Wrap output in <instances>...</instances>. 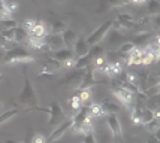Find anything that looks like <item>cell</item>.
<instances>
[{"instance_id":"cell-1","label":"cell","mask_w":160,"mask_h":143,"mask_svg":"<svg viewBox=\"0 0 160 143\" xmlns=\"http://www.w3.org/2000/svg\"><path fill=\"white\" fill-rule=\"evenodd\" d=\"M33 61H35V57L21 45H15L9 51H5V57H3V63L8 64V66L21 64V63H33Z\"/></svg>"},{"instance_id":"cell-2","label":"cell","mask_w":160,"mask_h":143,"mask_svg":"<svg viewBox=\"0 0 160 143\" xmlns=\"http://www.w3.org/2000/svg\"><path fill=\"white\" fill-rule=\"evenodd\" d=\"M22 76H24V85H22V89L20 93V103L24 104V106H28V107H39V100H38V94H36V89L33 87V83L30 81V78L27 76L26 72H22Z\"/></svg>"},{"instance_id":"cell-3","label":"cell","mask_w":160,"mask_h":143,"mask_svg":"<svg viewBox=\"0 0 160 143\" xmlns=\"http://www.w3.org/2000/svg\"><path fill=\"white\" fill-rule=\"evenodd\" d=\"M112 24H114V21L112 20H108L105 21V22H102L100 26H99L93 33H90V36L85 39L87 41V43H88V46H93V45H99V42L103 41L105 36L109 33L112 30Z\"/></svg>"},{"instance_id":"cell-4","label":"cell","mask_w":160,"mask_h":143,"mask_svg":"<svg viewBox=\"0 0 160 143\" xmlns=\"http://www.w3.org/2000/svg\"><path fill=\"white\" fill-rule=\"evenodd\" d=\"M112 94L115 95V98L123 106H126V107H130L133 103H135L136 95H138V94H135L132 89L127 88V87H112Z\"/></svg>"},{"instance_id":"cell-5","label":"cell","mask_w":160,"mask_h":143,"mask_svg":"<svg viewBox=\"0 0 160 143\" xmlns=\"http://www.w3.org/2000/svg\"><path fill=\"white\" fill-rule=\"evenodd\" d=\"M48 125L49 127H54V125H58L60 122H63L68 115L64 113V110H63L62 104L58 102H52L51 104L48 106Z\"/></svg>"},{"instance_id":"cell-6","label":"cell","mask_w":160,"mask_h":143,"mask_svg":"<svg viewBox=\"0 0 160 143\" xmlns=\"http://www.w3.org/2000/svg\"><path fill=\"white\" fill-rule=\"evenodd\" d=\"M72 124H73V118H66L63 122H60L57 125L54 131H51L49 137L47 139V143H54V142H57V140H60V139L64 136V133L72 128Z\"/></svg>"},{"instance_id":"cell-7","label":"cell","mask_w":160,"mask_h":143,"mask_svg":"<svg viewBox=\"0 0 160 143\" xmlns=\"http://www.w3.org/2000/svg\"><path fill=\"white\" fill-rule=\"evenodd\" d=\"M106 124H108V128L111 131V136L115 139H121L123 137V131H121V124L117 113H108L106 115Z\"/></svg>"},{"instance_id":"cell-8","label":"cell","mask_w":160,"mask_h":143,"mask_svg":"<svg viewBox=\"0 0 160 143\" xmlns=\"http://www.w3.org/2000/svg\"><path fill=\"white\" fill-rule=\"evenodd\" d=\"M73 70H75V72H70L69 75L60 82V85H66V87H69V88H78V87H79L85 69H84V70H77V69H73Z\"/></svg>"},{"instance_id":"cell-9","label":"cell","mask_w":160,"mask_h":143,"mask_svg":"<svg viewBox=\"0 0 160 143\" xmlns=\"http://www.w3.org/2000/svg\"><path fill=\"white\" fill-rule=\"evenodd\" d=\"M96 83V78H94V69L87 67L84 72V76L81 79V83L77 89H91V87H94Z\"/></svg>"},{"instance_id":"cell-10","label":"cell","mask_w":160,"mask_h":143,"mask_svg":"<svg viewBox=\"0 0 160 143\" xmlns=\"http://www.w3.org/2000/svg\"><path fill=\"white\" fill-rule=\"evenodd\" d=\"M48 34H49V30L47 27V24L43 21H36V26L28 33V36L30 37H38V39H47Z\"/></svg>"},{"instance_id":"cell-11","label":"cell","mask_w":160,"mask_h":143,"mask_svg":"<svg viewBox=\"0 0 160 143\" xmlns=\"http://www.w3.org/2000/svg\"><path fill=\"white\" fill-rule=\"evenodd\" d=\"M62 61H58V60H56V58H48L47 61L43 63V67H42V73H48V75L54 76L62 69Z\"/></svg>"},{"instance_id":"cell-12","label":"cell","mask_w":160,"mask_h":143,"mask_svg":"<svg viewBox=\"0 0 160 143\" xmlns=\"http://www.w3.org/2000/svg\"><path fill=\"white\" fill-rule=\"evenodd\" d=\"M45 42H47V43H48V46L51 48V52H52V51H57V49H62V48H64V42H63L62 34L49 33L48 36H47Z\"/></svg>"},{"instance_id":"cell-13","label":"cell","mask_w":160,"mask_h":143,"mask_svg":"<svg viewBox=\"0 0 160 143\" xmlns=\"http://www.w3.org/2000/svg\"><path fill=\"white\" fill-rule=\"evenodd\" d=\"M51 57L63 63V61H66V60H69V58H73L75 54H73V49H70V48H62V49L52 51V52H51Z\"/></svg>"},{"instance_id":"cell-14","label":"cell","mask_w":160,"mask_h":143,"mask_svg":"<svg viewBox=\"0 0 160 143\" xmlns=\"http://www.w3.org/2000/svg\"><path fill=\"white\" fill-rule=\"evenodd\" d=\"M72 131L75 133V134H87V133H90L93 131V121H85V122H81V124H72Z\"/></svg>"},{"instance_id":"cell-15","label":"cell","mask_w":160,"mask_h":143,"mask_svg":"<svg viewBox=\"0 0 160 143\" xmlns=\"http://www.w3.org/2000/svg\"><path fill=\"white\" fill-rule=\"evenodd\" d=\"M88 51H90V46H88L87 41L84 37H78L77 43L73 46V54L77 55V57H82V55L88 54Z\"/></svg>"},{"instance_id":"cell-16","label":"cell","mask_w":160,"mask_h":143,"mask_svg":"<svg viewBox=\"0 0 160 143\" xmlns=\"http://www.w3.org/2000/svg\"><path fill=\"white\" fill-rule=\"evenodd\" d=\"M62 37H63V42H64V48H70V49H73V46H75V43H77V41H78L77 33H75L73 30L68 28V30L62 34Z\"/></svg>"},{"instance_id":"cell-17","label":"cell","mask_w":160,"mask_h":143,"mask_svg":"<svg viewBox=\"0 0 160 143\" xmlns=\"http://www.w3.org/2000/svg\"><path fill=\"white\" fill-rule=\"evenodd\" d=\"M100 104L103 106V109H105V112H106V115L108 113H118L120 112V104L118 103H115V102H111V100H103V102H100Z\"/></svg>"},{"instance_id":"cell-18","label":"cell","mask_w":160,"mask_h":143,"mask_svg":"<svg viewBox=\"0 0 160 143\" xmlns=\"http://www.w3.org/2000/svg\"><path fill=\"white\" fill-rule=\"evenodd\" d=\"M91 63H93V58L90 57V54H85V55H82V57H78L77 58L75 69H77V70H84V69L90 67Z\"/></svg>"},{"instance_id":"cell-19","label":"cell","mask_w":160,"mask_h":143,"mask_svg":"<svg viewBox=\"0 0 160 143\" xmlns=\"http://www.w3.org/2000/svg\"><path fill=\"white\" fill-rule=\"evenodd\" d=\"M153 119H156L154 110L150 109V107H142V112H141V125H147V124L151 122Z\"/></svg>"},{"instance_id":"cell-20","label":"cell","mask_w":160,"mask_h":143,"mask_svg":"<svg viewBox=\"0 0 160 143\" xmlns=\"http://www.w3.org/2000/svg\"><path fill=\"white\" fill-rule=\"evenodd\" d=\"M145 48L153 54L154 61H160V43L157 42V39L153 42H148L145 45Z\"/></svg>"},{"instance_id":"cell-21","label":"cell","mask_w":160,"mask_h":143,"mask_svg":"<svg viewBox=\"0 0 160 143\" xmlns=\"http://www.w3.org/2000/svg\"><path fill=\"white\" fill-rule=\"evenodd\" d=\"M147 12L151 17L160 15V0H148L147 2Z\"/></svg>"},{"instance_id":"cell-22","label":"cell","mask_w":160,"mask_h":143,"mask_svg":"<svg viewBox=\"0 0 160 143\" xmlns=\"http://www.w3.org/2000/svg\"><path fill=\"white\" fill-rule=\"evenodd\" d=\"M88 109H90V113L93 118H98V116H106V112H105L103 106L100 104V103H91L90 106H88Z\"/></svg>"},{"instance_id":"cell-23","label":"cell","mask_w":160,"mask_h":143,"mask_svg":"<svg viewBox=\"0 0 160 143\" xmlns=\"http://www.w3.org/2000/svg\"><path fill=\"white\" fill-rule=\"evenodd\" d=\"M15 28H2V30H0V37L8 42L17 43V42H15Z\"/></svg>"},{"instance_id":"cell-24","label":"cell","mask_w":160,"mask_h":143,"mask_svg":"<svg viewBox=\"0 0 160 143\" xmlns=\"http://www.w3.org/2000/svg\"><path fill=\"white\" fill-rule=\"evenodd\" d=\"M82 106H84V103L81 102V98H79V95L78 94L72 95V97L69 98V107L73 110L75 113H77L79 109H82Z\"/></svg>"},{"instance_id":"cell-25","label":"cell","mask_w":160,"mask_h":143,"mask_svg":"<svg viewBox=\"0 0 160 143\" xmlns=\"http://www.w3.org/2000/svg\"><path fill=\"white\" fill-rule=\"evenodd\" d=\"M141 112H142V106L141 104H135L130 113V119L135 125H141Z\"/></svg>"},{"instance_id":"cell-26","label":"cell","mask_w":160,"mask_h":143,"mask_svg":"<svg viewBox=\"0 0 160 143\" xmlns=\"http://www.w3.org/2000/svg\"><path fill=\"white\" fill-rule=\"evenodd\" d=\"M68 24H64L63 21H56L51 24V33L52 34H63L66 30H68Z\"/></svg>"},{"instance_id":"cell-27","label":"cell","mask_w":160,"mask_h":143,"mask_svg":"<svg viewBox=\"0 0 160 143\" xmlns=\"http://www.w3.org/2000/svg\"><path fill=\"white\" fill-rule=\"evenodd\" d=\"M27 39H28V33L21 26H18L15 28V42L17 43H24V42H27Z\"/></svg>"},{"instance_id":"cell-28","label":"cell","mask_w":160,"mask_h":143,"mask_svg":"<svg viewBox=\"0 0 160 143\" xmlns=\"http://www.w3.org/2000/svg\"><path fill=\"white\" fill-rule=\"evenodd\" d=\"M141 58H142V66H150V64L156 63L154 61L153 54H151L145 46H142V55H141Z\"/></svg>"},{"instance_id":"cell-29","label":"cell","mask_w":160,"mask_h":143,"mask_svg":"<svg viewBox=\"0 0 160 143\" xmlns=\"http://www.w3.org/2000/svg\"><path fill=\"white\" fill-rule=\"evenodd\" d=\"M88 54H90V57L93 58V60H94V58H98V57H103L105 49L100 46V45H93V46H90Z\"/></svg>"},{"instance_id":"cell-30","label":"cell","mask_w":160,"mask_h":143,"mask_svg":"<svg viewBox=\"0 0 160 143\" xmlns=\"http://www.w3.org/2000/svg\"><path fill=\"white\" fill-rule=\"evenodd\" d=\"M102 3H105L108 7H118V6L129 5L130 0H102Z\"/></svg>"},{"instance_id":"cell-31","label":"cell","mask_w":160,"mask_h":143,"mask_svg":"<svg viewBox=\"0 0 160 143\" xmlns=\"http://www.w3.org/2000/svg\"><path fill=\"white\" fill-rule=\"evenodd\" d=\"M11 18V12L6 7V0H0V21H5Z\"/></svg>"},{"instance_id":"cell-32","label":"cell","mask_w":160,"mask_h":143,"mask_svg":"<svg viewBox=\"0 0 160 143\" xmlns=\"http://www.w3.org/2000/svg\"><path fill=\"white\" fill-rule=\"evenodd\" d=\"M77 94L79 95V98H81V102L85 104V103L90 100V97H91V89H78L77 91Z\"/></svg>"},{"instance_id":"cell-33","label":"cell","mask_w":160,"mask_h":143,"mask_svg":"<svg viewBox=\"0 0 160 143\" xmlns=\"http://www.w3.org/2000/svg\"><path fill=\"white\" fill-rule=\"evenodd\" d=\"M145 127H147V130H148L151 134H156V133L159 131V128H160V121L159 119H153L150 124H147Z\"/></svg>"},{"instance_id":"cell-34","label":"cell","mask_w":160,"mask_h":143,"mask_svg":"<svg viewBox=\"0 0 160 143\" xmlns=\"http://www.w3.org/2000/svg\"><path fill=\"white\" fill-rule=\"evenodd\" d=\"M36 26V20H32V18H28V20H24L22 22H21V27L24 28L27 33H30L32 30H33V27Z\"/></svg>"},{"instance_id":"cell-35","label":"cell","mask_w":160,"mask_h":143,"mask_svg":"<svg viewBox=\"0 0 160 143\" xmlns=\"http://www.w3.org/2000/svg\"><path fill=\"white\" fill-rule=\"evenodd\" d=\"M0 27L3 28H15L18 27V22L12 18H9V20H5V21H0Z\"/></svg>"},{"instance_id":"cell-36","label":"cell","mask_w":160,"mask_h":143,"mask_svg":"<svg viewBox=\"0 0 160 143\" xmlns=\"http://www.w3.org/2000/svg\"><path fill=\"white\" fill-rule=\"evenodd\" d=\"M82 143H98V139H96V136H94V133L90 131V133L84 134L82 136Z\"/></svg>"},{"instance_id":"cell-37","label":"cell","mask_w":160,"mask_h":143,"mask_svg":"<svg viewBox=\"0 0 160 143\" xmlns=\"http://www.w3.org/2000/svg\"><path fill=\"white\" fill-rule=\"evenodd\" d=\"M6 7H8V11L11 12V15H12L14 12H17V9H18V3H17L15 0H6Z\"/></svg>"},{"instance_id":"cell-38","label":"cell","mask_w":160,"mask_h":143,"mask_svg":"<svg viewBox=\"0 0 160 143\" xmlns=\"http://www.w3.org/2000/svg\"><path fill=\"white\" fill-rule=\"evenodd\" d=\"M75 64H77V58L73 57V58H69V60H66V61L62 63V66L64 69H68V70H70V69H75Z\"/></svg>"},{"instance_id":"cell-39","label":"cell","mask_w":160,"mask_h":143,"mask_svg":"<svg viewBox=\"0 0 160 143\" xmlns=\"http://www.w3.org/2000/svg\"><path fill=\"white\" fill-rule=\"evenodd\" d=\"M30 143H47V139L43 137V134H39V133H36L35 136L32 137Z\"/></svg>"},{"instance_id":"cell-40","label":"cell","mask_w":160,"mask_h":143,"mask_svg":"<svg viewBox=\"0 0 160 143\" xmlns=\"http://www.w3.org/2000/svg\"><path fill=\"white\" fill-rule=\"evenodd\" d=\"M148 143H159V140H157L156 134H151V137L148 139Z\"/></svg>"},{"instance_id":"cell-41","label":"cell","mask_w":160,"mask_h":143,"mask_svg":"<svg viewBox=\"0 0 160 143\" xmlns=\"http://www.w3.org/2000/svg\"><path fill=\"white\" fill-rule=\"evenodd\" d=\"M145 2H148V0H130V3H133V5H142Z\"/></svg>"},{"instance_id":"cell-42","label":"cell","mask_w":160,"mask_h":143,"mask_svg":"<svg viewBox=\"0 0 160 143\" xmlns=\"http://www.w3.org/2000/svg\"><path fill=\"white\" fill-rule=\"evenodd\" d=\"M154 22H156V26H159V27H160V15H157V17H156Z\"/></svg>"},{"instance_id":"cell-43","label":"cell","mask_w":160,"mask_h":143,"mask_svg":"<svg viewBox=\"0 0 160 143\" xmlns=\"http://www.w3.org/2000/svg\"><path fill=\"white\" fill-rule=\"evenodd\" d=\"M3 57H5V52H3V49H0V60H3Z\"/></svg>"},{"instance_id":"cell-44","label":"cell","mask_w":160,"mask_h":143,"mask_svg":"<svg viewBox=\"0 0 160 143\" xmlns=\"http://www.w3.org/2000/svg\"><path fill=\"white\" fill-rule=\"evenodd\" d=\"M156 137H157V140H159V143H160V128H159V131L156 133Z\"/></svg>"},{"instance_id":"cell-45","label":"cell","mask_w":160,"mask_h":143,"mask_svg":"<svg viewBox=\"0 0 160 143\" xmlns=\"http://www.w3.org/2000/svg\"><path fill=\"white\" fill-rule=\"evenodd\" d=\"M3 143H20V142H15V140H6V142H3Z\"/></svg>"},{"instance_id":"cell-46","label":"cell","mask_w":160,"mask_h":143,"mask_svg":"<svg viewBox=\"0 0 160 143\" xmlns=\"http://www.w3.org/2000/svg\"><path fill=\"white\" fill-rule=\"evenodd\" d=\"M157 42L160 43V33H159V36H157Z\"/></svg>"},{"instance_id":"cell-47","label":"cell","mask_w":160,"mask_h":143,"mask_svg":"<svg viewBox=\"0 0 160 143\" xmlns=\"http://www.w3.org/2000/svg\"><path fill=\"white\" fill-rule=\"evenodd\" d=\"M2 78H3V75H2V72H0V81H2Z\"/></svg>"},{"instance_id":"cell-48","label":"cell","mask_w":160,"mask_h":143,"mask_svg":"<svg viewBox=\"0 0 160 143\" xmlns=\"http://www.w3.org/2000/svg\"><path fill=\"white\" fill-rule=\"evenodd\" d=\"M0 113H2V104H0Z\"/></svg>"},{"instance_id":"cell-49","label":"cell","mask_w":160,"mask_h":143,"mask_svg":"<svg viewBox=\"0 0 160 143\" xmlns=\"http://www.w3.org/2000/svg\"><path fill=\"white\" fill-rule=\"evenodd\" d=\"M0 143H3V142H2V140H0Z\"/></svg>"}]
</instances>
